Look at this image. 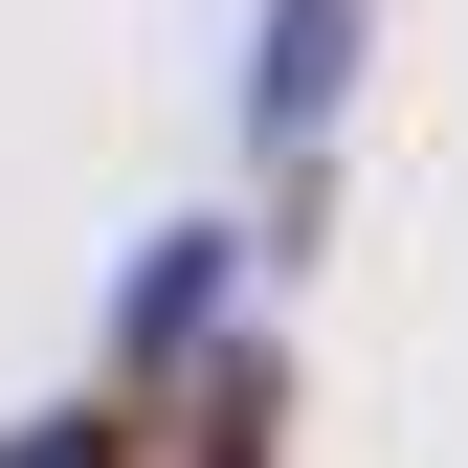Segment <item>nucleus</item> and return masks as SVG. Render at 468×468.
Wrapping results in <instances>:
<instances>
[{"instance_id": "f257e3e1", "label": "nucleus", "mask_w": 468, "mask_h": 468, "mask_svg": "<svg viewBox=\"0 0 468 468\" xmlns=\"http://www.w3.org/2000/svg\"><path fill=\"white\" fill-rule=\"evenodd\" d=\"M201 335H223V223H179V246L134 268V313H112V379H179Z\"/></svg>"}, {"instance_id": "f03ea898", "label": "nucleus", "mask_w": 468, "mask_h": 468, "mask_svg": "<svg viewBox=\"0 0 468 468\" xmlns=\"http://www.w3.org/2000/svg\"><path fill=\"white\" fill-rule=\"evenodd\" d=\"M335 90H357V0H268V68H246V112H268V134H313Z\"/></svg>"}, {"instance_id": "7ed1b4c3", "label": "nucleus", "mask_w": 468, "mask_h": 468, "mask_svg": "<svg viewBox=\"0 0 468 468\" xmlns=\"http://www.w3.org/2000/svg\"><path fill=\"white\" fill-rule=\"evenodd\" d=\"M156 468H268V379H201V424L156 446Z\"/></svg>"}, {"instance_id": "20e7f679", "label": "nucleus", "mask_w": 468, "mask_h": 468, "mask_svg": "<svg viewBox=\"0 0 468 468\" xmlns=\"http://www.w3.org/2000/svg\"><path fill=\"white\" fill-rule=\"evenodd\" d=\"M0 468H134V424H45V446H0Z\"/></svg>"}]
</instances>
